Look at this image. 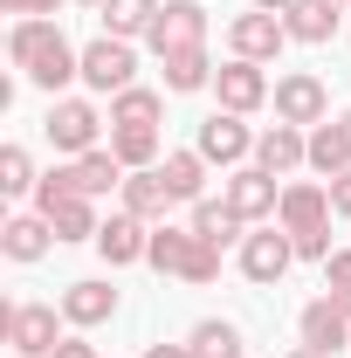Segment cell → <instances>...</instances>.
I'll return each mask as SVG.
<instances>
[{"instance_id": "1", "label": "cell", "mask_w": 351, "mask_h": 358, "mask_svg": "<svg viewBox=\"0 0 351 358\" xmlns=\"http://www.w3.org/2000/svg\"><path fill=\"white\" fill-rule=\"evenodd\" d=\"M35 214L55 227V241H96V207H89V193H76V179L69 166H55V173L35 186Z\"/></svg>"}, {"instance_id": "2", "label": "cell", "mask_w": 351, "mask_h": 358, "mask_svg": "<svg viewBox=\"0 0 351 358\" xmlns=\"http://www.w3.org/2000/svg\"><path fill=\"white\" fill-rule=\"evenodd\" d=\"M0 338L14 358H48L55 338V303H0Z\"/></svg>"}, {"instance_id": "3", "label": "cell", "mask_w": 351, "mask_h": 358, "mask_svg": "<svg viewBox=\"0 0 351 358\" xmlns=\"http://www.w3.org/2000/svg\"><path fill=\"white\" fill-rule=\"evenodd\" d=\"M48 145L55 152H69V159H83V152H96V131H103V117H96V103H83V96H55L48 103Z\"/></svg>"}, {"instance_id": "4", "label": "cell", "mask_w": 351, "mask_h": 358, "mask_svg": "<svg viewBox=\"0 0 351 358\" xmlns=\"http://www.w3.org/2000/svg\"><path fill=\"white\" fill-rule=\"evenodd\" d=\"M131 76H138V48H131V42H117V35H96V42L83 48V83H89V90L117 96V90H131Z\"/></svg>"}, {"instance_id": "5", "label": "cell", "mask_w": 351, "mask_h": 358, "mask_svg": "<svg viewBox=\"0 0 351 358\" xmlns=\"http://www.w3.org/2000/svg\"><path fill=\"white\" fill-rule=\"evenodd\" d=\"M145 42H152V55H173V48H207V7H200V0H166Z\"/></svg>"}, {"instance_id": "6", "label": "cell", "mask_w": 351, "mask_h": 358, "mask_svg": "<svg viewBox=\"0 0 351 358\" xmlns=\"http://www.w3.org/2000/svg\"><path fill=\"white\" fill-rule=\"evenodd\" d=\"M289 42V28H282V14H262V7H248V14H234L227 21V48L241 55V62H275Z\"/></svg>"}, {"instance_id": "7", "label": "cell", "mask_w": 351, "mask_h": 358, "mask_svg": "<svg viewBox=\"0 0 351 358\" xmlns=\"http://www.w3.org/2000/svg\"><path fill=\"white\" fill-rule=\"evenodd\" d=\"M241 221H275V207H282V186H275V173H262V166H234L227 173V193H220Z\"/></svg>"}, {"instance_id": "8", "label": "cell", "mask_w": 351, "mask_h": 358, "mask_svg": "<svg viewBox=\"0 0 351 358\" xmlns=\"http://www.w3.org/2000/svg\"><path fill=\"white\" fill-rule=\"evenodd\" d=\"M289 262H296L289 227H255V234L241 241V275H248V282H282Z\"/></svg>"}, {"instance_id": "9", "label": "cell", "mask_w": 351, "mask_h": 358, "mask_svg": "<svg viewBox=\"0 0 351 358\" xmlns=\"http://www.w3.org/2000/svg\"><path fill=\"white\" fill-rule=\"evenodd\" d=\"M193 152H200L207 166H227V173H234V166L255 152V131H248L234 110H214V117H200V145H193Z\"/></svg>"}, {"instance_id": "10", "label": "cell", "mask_w": 351, "mask_h": 358, "mask_svg": "<svg viewBox=\"0 0 351 358\" xmlns=\"http://www.w3.org/2000/svg\"><path fill=\"white\" fill-rule=\"evenodd\" d=\"M214 96H220V110H234V117H248V110H262L268 103V76H262V62H220L214 69Z\"/></svg>"}, {"instance_id": "11", "label": "cell", "mask_w": 351, "mask_h": 358, "mask_svg": "<svg viewBox=\"0 0 351 358\" xmlns=\"http://www.w3.org/2000/svg\"><path fill=\"white\" fill-rule=\"evenodd\" d=\"M268 96H275V117H282V124H324V117H331V96H324V83H317L310 69L282 76Z\"/></svg>"}, {"instance_id": "12", "label": "cell", "mask_w": 351, "mask_h": 358, "mask_svg": "<svg viewBox=\"0 0 351 358\" xmlns=\"http://www.w3.org/2000/svg\"><path fill=\"white\" fill-rule=\"evenodd\" d=\"M275 227H289V234L331 227V186H317V179H289V186H282V207H275Z\"/></svg>"}, {"instance_id": "13", "label": "cell", "mask_w": 351, "mask_h": 358, "mask_svg": "<svg viewBox=\"0 0 351 358\" xmlns=\"http://www.w3.org/2000/svg\"><path fill=\"white\" fill-rule=\"evenodd\" d=\"M255 166H262V173H296V166H310V131L303 124H282V117H275V124H268L262 138H255Z\"/></svg>"}, {"instance_id": "14", "label": "cell", "mask_w": 351, "mask_h": 358, "mask_svg": "<svg viewBox=\"0 0 351 358\" xmlns=\"http://www.w3.org/2000/svg\"><path fill=\"white\" fill-rule=\"evenodd\" d=\"M145 248H152V227L138 221V214H124V207H117L110 221L96 227V255H103L110 268H124V262H145Z\"/></svg>"}, {"instance_id": "15", "label": "cell", "mask_w": 351, "mask_h": 358, "mask_svg": "<svg viewBox=\"0 0 351 358\" xmlns=\"http://www.w3.org/2000/svg\"><path fill=\"white\" fill-rule=\"evenodd\" d=\"M296 331H303L310 352H351V317L331 303V296H317V303H303V317H296Z\"/></svg>"}, {"instance_id": "16", "label": "cell", "mask_w": 351, "mask_h": 358, "mask_svg": "<svg viewBox=\"0 0 351 358\" xmlns=\"http://www.w3.org/2000/svg\"><path fill=\"white\" fill-rule=\"evenodd\" d=\"M124 214H138L145 227H159L166 221V207H173V186H166V173L159 166H145V173H124Z\"/></svg>"}, {"instance_id": "17", "label": "cell", "mask_w": 351, "mask_h": 358, "mask_svg": "<svg viewBox=\"0 0 351 358\" xmlns=\"http://www.w3.org/2000/svg\"><path fill=\"white\" fill-rule=\"evenodd\" d=\"M110 317H117V289H110V282L89 275V282H69V289H62V324L89 331V324H110Z\"/></svg>"}, {"instance_id": "18", "label": "cell", "mask_w": 351, "mask_h": 358, "mask_svg": "<svg viewBox=\"0 0 351 358\" xmlns=\"http://www.w3.org/2000/svg\"><path fill=\"white\" fill-rule=\"evenodd\" d=\"M338 7H345V0H289V7H282V28H289V42L324 48L331 35H338Z\"/></svg>"}, {"instance_id": "19", "label": "cell", "mask_w": 351, "mask_h": 358, "mask_svg": "<svg viewBox=\"0 0 351 358\" xmlns=\"http://www.w3.org/2000/svg\"><path fill=\"white\" fill-rule=\"evenodd\" d=\"M48 241H55V227H48L42 214H14V221L0 227V255H7V262H42Z\"/></svg>"}, {"instance_id": "20", "label": "cell", "mask_w": 351, "mask_h": 358, "mask_svg": "<svg viewBox=\"0 0 351 358\" xmlns=\"http://www.w3.org/2000/svg\"><path fill=\"white\" fill-rule=\"evenodd\" d=\"M193 248H200V234L193 227H152V248H145V262L159 268V275H186V262H193Z\"/></svg>"}, {"instance_id": "21", "label": "cell", "mask_w": 351, "mask_h": 358, "mask_svg": "<svg viewBox=\"0 0 351 358\" xmlns=\"http://www.w3.org/2000/svg\"><path fill=\"white\" fill-rule=\"evenodd\" d=\"M69 179H76V193H110V186H124V159L110 152V145H96V152H83V159H69Z\"/></svg>"}, {"instance_id": "22", "label": "cell", "mask_w": 351, "mask_h": 358, "mask_svg": "<svg viewBox=\"0 0 351 358\" xmlns=\"http://www.w3.org/2000/svg\"><path fill=\"white\" fill-rule=\"evenodd\" d=\"M159 7H166V0H103L96 14H103V35H117V42H138V35H152Z\"/></svg>"}, {"instance_id": "23", "label": "cell", "mask_w": 351, "mask_h": 358, "mask_svg": "<svg viewBox=\"0 0 351 358\" xmlns=\"http://www.w3.org/2000/svg\"><path fill=\"white\" fill-rule=\"evenodd\" d=\"M159 69H166V90H214V62H207V48H173V55H159Z\"/></svg>"}, {"instance_id": "24", "label": "cell", "mask_w": 351, "mask_h": 358, "mask_svg": "<svg viewBox=\"0 0 351 358\" xmlns=\"http://www.w3.org/2000/svg\"><path fill=\"white\" fill-rule=\"evenodd\" d=\"M241 227H248V221H241L227 200H193V234H200V241H214V248H227V241H248Z\"/></svg>"}, {"instance_id": "25", "label": "cell", "mask_w": 351, "mask_h": 358, "mask_svg": "<svg viewBox=\"0 0 351 358\" xmlns=\"http://www.w3.org/2000/svg\"><path fill=\"white\" fill-rule=\"evenodd\" d=\"M310 173H324V179L351 173V145H345V124H310Z\"/></svg>"}, {"instance_id": "26", "label": "cell", "mask_w": 351, "mask_h": 358, "mask_svg": "<svg viewBox=\"0 0 351 358\" xmlns=\"http://www.w3.org/2000/svg\"><path fill=\"white\" fill-rule=\"evenodd\" d=\"M110 152L124 159V173H145V166H159V131L152 124H110Z\"/></svg>"}, {"instance_id": "27", "label": "cell", "mask_w": 351, "mask_h": 358, "mask_svg": "<svg viewBox=\"0 0 351 358\" xmlns=\"http://www.w3.org/2000/svg\"><path fill=\"white\" fill-rule=\"evenodd\" d=\"M159 117H166V96H159V90H117V96H110V124H152V131H159Z\"/></svg>"}, {"instance_id": "28", "label": "cell", "mask_w": 351, "mask_h": 358, "mask_svg": "<svg viewBox=\"0 0 351 358\" xmlns=\"http://www.w3.org/2000/svg\"><path fill=\"white\" fill-rule=\"evenodd\" d=\"M186 345H193V358H241V331L227 317H200Z\"/></svg>"}, {"instance_id": "29", "label": "cell", "mask_w": 351, "mask_h": 358, "mask_svg": "<svg viewBox=\"0 0 351 358\" xmlns=\"http://www.w3.org/2000/svg\"><path fill=\"white\" fill-rule=\"evenodd\" d=\"M159 173H166V186H173V200H200L207 159H200V152H166V159H159Z\"/></svg>"}, {"instance_id": "30", "label": "cell", "mask_w": 351, "mask_h": 358, "mask_svg": "<svg viewBox=\"0 0 351 358\" xmlns=\"http://www.w3.org/2000/svg\"><path fill=\"white\" fill-rule=\"evenodd\" d=\"M42 179H35V166H28V152L21 145H7L0 152V193H35Z\"/></svg>"}, {"instance_id": "31", "label": "cell", "mask_w": 351, "mask_h": 358, "mask_svg": "<svg viewBox=\"0 0 351 358\" xmlns=\"http://www.w3.org/2000/svg\"><path fill=\"white\" fill-rule=\"evenodd\" d=\"M303 262H331V227H310V234H289Z\"/></svg>"}, {"instance_id": "32", "label": "cell", "mask_w": 351, "mask_h": 358, "mask_svg": "<svg viewBox=\"0 0 351 358\" xmlns=\"http://www.w3.org/2000/svg\"><path fill=\"white\" fill-rule=\"evenodd\" d=\"M324 289H351V248H331V262H324Z\"/></svg>"}, {"instance_id": "33", "label": "cell", "mask_w": 351, "mask_h": 358, "mask_svg": "<svg viewBox=\"0 0 351 358\" xmlns=\"http://www.w3.org/2000/svg\"><path fill=\"white\" fill-rule=\"evenodd\" d=\"M0 7H7V14H14V21H28V14H55V7H62V0H0Z\"/></svg>"}, {"instance_id": "34", "label": "cell", "mask_w": 351, "mask_h": 358, "mask_svg": "<svg viewBox=\"0 0 351 358\" xmlns=\"http://www.w3.org/2000/svg\"><path fill=\"white\" fill-rule=\"evenodd\" d=\"M331 214H351V173L331 179Z\"/></svg>"}, {"instance_id": "35", "label": "cell", "mask_w": 351, "mask_h": 358, "mask_svg": "<svg viewBox=\"0 0 351 358\" xmlns=\"http://www.w3.org/2000/svg\"><path fill=\"white\" fill-rule=\"evenodd\" d=\"M48 358H96V345H89V338H62Z\"/></svg>"}, {"instance_id": "36", "label": "cell", "mask_w": 351, "mask_h": 358, "mask_svg": "<svg viewBox=\"0 0 351 358\" xmlns=\"http://www.w3.org/2000/svg\"><path fill=\"white\" fill-rule=\"evenodd\" d=\"M145 358H193V345H145Z\"/></svg>"}, {"instance_id": "37", "label": "cell", "mask_w": 351, "mask_h": 358, "mask_svg": "<svg viewBox=\"0 0 351 358\" xmlns=\"http://www.w3.org/2000/svg\"><path fill=\"white\" fill-rule=\"evenodd\" d=\"M331 303H338V310H345V317H351V289H331Z\"/></svg>"}, {"instance_id": "38", "label": "cell", "mask_w": 351, "mask_h": 358, "mask_svg": "<svg viewBox=\"0 0 351 358\" xmlns=\"http://www.w3.org/2000/svg\"><path fill=\"white\" fill-rule=\"evenodd\" d=\"M255 7H262V14H282V7H289V0H255Z\"/></svg>"}, {"instance_id": "39", "label": "cell", "mask_w": 351, "mask_h": 358, "mask_svg": "<svg viewBox=\"0 0 351 358\" xmlns=\"http://www.w3.org/2000/svg\"><path fill=\"white\" fill-rule=\"evenodd\" d=\"M289 358H324V352H310V345H296V352H289Z\"/></svg>"}, {"instance_id": "40", "label": "cell", "mask_w": 351, "mask_h": 358, "mask_svg": "<svg viewBox=\"0 0 351 358\" xmlns=\"http://www.w3.org/2000/svg\"><path fill=\"white\" fill-rule=\"evenodd\" d=\"M338 124H345V145H351V110H345V117H338Z\"/></svg>"}, {"instance_id": "41", "label": "cell", "mask_w": 351, "mask_h": 358, "mask_svg": "<svg viewBox=\"0 0 351 358\" xmlns=\"http://www.w3.org/2000/svg\"><path fill=\"white\" fill-rule=\"evenodd\" d=\"M83 7H103V0H83Z\"/></svg>"}, {"instance_id": "42", "label": "cell", "mask_w": 351, "mask_h": 358, "mask_svg": "<svg viewBox=\"0 0 351 358\" xmlns=\"http://www.w3.org/2000/svg\"><path fill=\"white\" fill-rule=\"evenodd\" d=\"M7 358H14V352H7Z\"/></svg>"}]
</instances>
